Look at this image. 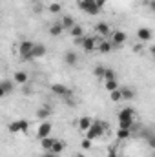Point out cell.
Wrapping results in <instances>:
<instances>
[{
    "label": "cell",
    "mask_w": 155,
    "mask_h": 157,
    "mask_svg": "<svg viewBox=\"0 0 155 157\" xmlns=\"http://www.w3.org/2000/svg\"><path fill=\"white\" fill-rule=\"evenodd\" d=\"M152 37H153V33L150 28H139L137 29V39L141 42H148V40H152Z\"/></svg>",
    "instance_id": "10"
},
{
    "label": "cell",
    "mask_w": 155,
    "mask_h": 157,
    "mask_svg": "<svg viewBox=\"0 0 155 157\" xmlns=\"http://www.w3.org/2000/svg\"><path fill=\"white\" fill-rule=\"evenodd\" d=\"M95 2H97V6H99L100 9H102V7H104L106 4H108V0H95Z\"/></svg>",
    "instance_id": "33"
},
{
    "label": "cell",
    "mask_w": 155,
    "mask_h": 157,
    "mask_svg": "<svg viewBox=\"0 0 155 157\" xmlns=\"http://www.w3.org/2000/svg\"><path fill=\"white\" fill-rule=\"evenodd\" d=\"M64 148H66V144H64L62 141H55V144H53V148H51L49 152H53V154H57V155H60V154L64 152Z\"/></svg>",
    "instance_id": "23"
},
{
    "label": "cell",
    "mask_w": 155,
    "mask_h": 157,
    "mask_svg": "<svg viewBox=\"0 0 155 157\" xmlns=\"http://www.w3.org/2000/svg\"><path fill=\"white\" fill-rule=\"evenodd\" d=\"M133 117H135L133 108H122V110L119 112V115H117L119 121H133Z\"/></svg>",
    "instance_id": "12"
},
{
    "label": "cell",
    "mask_w": 155,
    "mask_h": 157,
    "mask_svg": "<svg viewBox=\"0 0 155 157\" xmlns=\"http://www.w3.org/2000/svg\"><path fill=\"white\" fill-rule=\"evenodd\" d=\"M77 157H86V155H84V154H77Z\"/></svg>",
    "instance_id": "41"
},
{
    "label": "cell",
    "mask_w": 155,
    "mask_h": 157,
    "mask_svg": "<svg viewBox=\"0 0 155 157\" xmlns=\"http://www.w3.org/2000/svg\"><path fill=\"white\" fill-rule=\"evenodd\" d=\"M49 133H51V122L49 121H42L39 130H37V137L44 139V137H49Z\"/></svg>",
    "instance_id": "7"
},
{
    "label": "cell",
    "mask_w": 155,
    "mask_h": 157,
    "mask_svg": "<svg viewBox=\"0 0 155 157\" xmlns=\"http://www.w3.org/2000/svg\"><path fill=\"white\" fill-rule=\"evenodd\" d=\"M60 22H62V26H64V29H68V31H70L71 28H75V26H77V24H75V20H73V18H71L70 15H66V17H62V20H60Z\"/></svg>",
    "instance_id": "20"
},
{
    "label": "cell",
    "mask_w": 155,
    "mask_h": 157,
    "mask_svg": "<svg viewBox=\"0 0 155 157\" xmlns=\"http://www.w3.org/2000/svg\"><path fill=\"white\" fill-rule=\"evenodd\" d=\"M13 90H15V84H13L9 78H4V80L0 82V95H2V97L13 93Z\"/></svg>",
    "instance_id": "9"
},
{
    "label": "cell",
    "mask_w": 155,
    "mask_h": 157,
    "mask_svg": "<svg viewBox=\"0 0 155 157\" xmlns=\"http://www.w3.org/2000/svg\"><path fill=\"white\" fill-rule=\"evenodd\" d=\"M95 31H97V35H100V37H112V29H110V26L104 24V22H99V24L95 26Z\"/></svg>",
    "instance_id": "13"
},
{
    "label": "cell",
    "mask_w": 155,
    "mask_h": 157,
    "mask_svg": "<svg viewBox=\"0 0 155 157\" xmlns=\"http://www.w3.org/2000/svg\"><path fill=\"white\" fill-rule=\"evenodd\" d=\"M150 9L155 13V0H152V2H150Z\"/></svg>",
    "instance_id": "38"
},
{
    "label": "cell",
    "mask_w": 155,
    "mask_h": 157,
    "mask_svg": "<svg viewBox=\"0 0 155 157\" xmlns=\"http://www.w3.org/2000/svg\"><path fill=\"white\" fill-rule=\"evenodd\" d=\"M91 143H93L91 139L84 137V139H82V143H80V148H82V150H89V148H91Z\"/></svg>",
    "instance_id": "32"
},
{
    "label": "cell",
    "mask_w": 155,
    "mask_h": 157,
    "mask_svg": "<svg viewBox=\"0 0 155 157\" xmlns=\"http://www.w3.org/2000/svg\"><path fill=\"white\" fill-rule=\"evenodd\" d=\"M77 124H78V130L86 133V132H88V130L91 128V124H93V119H91V117H88V115H86V117H80V119H78V122H77Z\"/></svg>",
    "instance_id": "14"
},
{
    "label": "cell",
    "mask_w": 155,
    "mask_h": 157,
    "mask_svg": "<svg viewBox=\"0 0 155 157\" xmlns=\"http://www.w3.org/2000/svg\"><path fill=\"white\" fill-rule=\"evenodd\" d=\"M120 91H122V99H126V101H131L135 97V91L130 88H120Z\"/></svg>",
    "instance_id": "26"
},
{
    "label": "cell",
    "mask_w": 155,
    "mask_h": 157,
    "mask_svg": "<svg viewBox=\"0 0 155 157\" xmlns=\"http://www.w3.org/2000/svg\"><path fill=\"white\" fill-rule=\"evenodd\" d=\"M104 88L112 93V91L119 90V82H117V80H106V82H104Z\"/></svg>",
    "instance_id": "27"
},
{
    "label": "cell",
    "mask_w": 155,
    "mask_h": 157,
    "mask_svg": "<svg viewBox=\"0 0 155 157\" xmlns=\"http://www.w3.org/2000/svg\"><path fill=\"white\" fill-rule=\"evenodd\" d=\"M62 11V6L60 4H57V2H53V4H49V13H53V15H57V13H60Z\"/></svg>",
    "instance_id": "30"
},
{
    "label": "cell",
    "mask_w": 155,
    "mask_h": 157,
    "mask_svg": "<svg viewBox=\"0 0 155 157\" xmlns=\"http://www.w3.org/2000/svg\"><path fill=\"white\" fill-rule=\"evenodd\" d=\"M13 78H15V84H28V80H29V75L26 73V71H15V75H13Z\"/></svg>",
    "instance_id": "16"
},
{
    "label": "cell",
    "mask_w": 155,
    "mask_h": 157,
    "mask_svg": "<svg viewBox=\"0 0 155 157\" xmlns=\"http://www.w3.org/2000/svg\"><path fill=\"white\" fill-rule=\"evenodd\" d=\"M62 31H64L62 22H55V24H51V26H49V35H51V37H60V35H62Z\"/></svg>",
    "instance_id": "15"
},
{
    "label": "cell",
    "mask_w": 155,
    "mask_h": 157,
    "mask_svg": "<svg viewBox=\"0 0 155 157\" xmlns=\"http://www.w3.org/2000/svg\"><path fill=\"white\" fill-rule=\"evenodd\" d=\"M80 46H82V49L86 51V53H93L95 49H97V39H93V37H84L82 42H80Z\"/></svg>",
    "instance_id": "5"
},
{
    "label": "cell",
    "mask_w": 155,
    "mask_h": 157,
    "mask_svg": "<svg viewBox=\"0 0 155 157\" xmlns=\"http://www.w3.org/2000/svg\"><path fill=\"white\" fill-rule=\"evenodd\" d=\"M108 157H117V152H115V148H110V154H108Z\"/></svg>",
    "instance_id": "36"
},
{
    "label": "cell",
    "mask_w": 155,
    "mask_h": 157,
    "mask_svg": "<svg viewBox=\"0 0 155 157\" xmlns=\"http://www.w3.org/2000/svg\"><path fill=\"white\" fill-rule=\"evenodd\" d=\"M33 49H35V42L31 40H22L18 44V55L22 60H33Z\"/></svg>",
    "instance_id": "2"
},
{
    "label": "cell",
    "mask_w": 155,
    "mask_h": 157,
    "mask_svg": "<svg viewBox=\"0 0 155 157\" xmlns=\"http://www.w3.org/2000/svg\"><path fill=\"white\" fill-rule=\"evenodd\" d=\"M133 51H135V53H141V51H142V46H141V44L133 46Z\"/></svg>",
    "instance_id": "34"
},
{
    "label": "cell",
    "mask_w": 155,
    "mask_h": 157,
    "mask_svg": "<svg viewBox=\"0 0 155 157\" xmlns=\"http://www.w3.org/2000/svg\"><path fill=\"white\" fill-rule=\"evenodd\" d=\"M153 60H155V57H153Z\"/></svg>",
    "instance_id": "42"
},
{
    "label": "cell",
    "mask_w": 155,
    "mask_h": 157,
    "mask_svg": "<svg viewBox=\"0 0 155 157\" xmlns=\"http://www.w3.org/2000/svg\"><path fill=\"white\" fill-rule=\"evenodd\" d=\"M64 62H66L68 66H77V62H78L77 51H73V49L66 51V53H64Z\"/></svg>",
    "instance_id": "11"
},
{
    "label": "cell",
    "mask_w": 155,
    "mask_h": 157,
    "mask_svg": "<svg viewBox=\"0 0 155 157\" xmlns=\"http://www.w3.org/2000/svg\"><path fill=\"white\" fill-rule=\"evenodd\" d=\"M131 137V130H126V128H119L117 130V139L119 141H126Z\"/></svg>",
    "instance_id": "21"
},
{
    "label": "cell",
    "mask_w": 155,
    "mask_h": 157,
    "mask_svg": "<svg viewBox=\"0 0 155 157\" xmlns=\"http://www.w3.org/2000/svg\"><path fill=\"white\" fill-rule=\"evenodd\" d=\"M146 143H148V146L152 150H155V133H148L146 135Z\"/></svg>",
    "instance_id": "31"
},
{
    "label": "cell",
    "mask_w": 155,
    "mask_h": 157,
    "mask_svg": "<svg viewBox=\"0 0 155 157\" xmlns=\"http://www.w3.org/2000/svg\"><path fill=\"white\" fill-rule=\"evenodd\" d=\"M126 39H128V35H126L124 31H120V29H117V31L112 33V42H113L115 48H120V46L126 42Z\"/></svg>",
    "instance_id": "8"
},
{
    "label": "cell",
    "mask_w": 155,
    "mask_h": 157,
    "mask_svg": "<svg viewBox=\"0 0 155 157\" xmlns=\"http://www.w3.org/2000/svg\"><path fill=\"white\" fill-rule=\"evenodd\" d=\"M70 35H71V37H73V39H82V37H86V35H84V29H82V26H75V28H71V29H70Z\"/></svg>",
    "instance_id": "22"
},
{
    "label": "cell",
    "mask_w": 155,
    "mask_h": 157,
    "mask_svg": "<svg viewBox=\"0 0 155 157\" xmlns=\"http://www.w3.org/2000/svg\"><path fill=\"white\" fill-rule=\"evenodd\" d=\"M150 53H152V55H153V57H155V44H153V46H152V48H150Z\"/></svg>",
    "instance_id": "39"
},
{
    "label": "cell",
    "mask_w": 155,
    "mask_h": 157,
    "mask_svg": "<svg viewBox=\"0 0 155 157\" xmlns=\"http://www.w3.org/2000/svg\"><path fill=\"white\" fill-rule=\"evenodd\" d=\"M9 132H11V133H22V124H20V119L9 124Z\"/></svg>",
    "instance_id": "24"
},
{
    "label": "cell",
    "mask_w": 155,
    "mask_h": 157,
    "mask_svg": "<svg viewBox=\"0 0 155 157\" xmlns=\"http://www.w3.org/2000/svg\"><path fill=\"white\" fill-rule=\"evenodd\" d=\"M24 95H31V88L26 86V88H24Z\"/></svg>",
    "instance_id": "37"
},
{
    "label": "cell",
    "mask_w": 155,
    "mask_h": 157,
    "mask_svg": "<svg viewBox=\"0 0 155 157\" xmlns=\"http://www.w3.org/2000/svg\"><path fill=\"white\" fill-rule=\"evenodd\" d=\"M42 157H60V155H57V154H53V152H46Z\"/></svg>",
    "instance_id": "35"
},
{
    "label": "cell",
    "mask_w": 155,
    "mask_h": 157,
    "mask_svg": "<svg viewBox=\"0 0 155 157\" xmlns=\"http://www.w3.org/2000/svg\"><path fill=\"white\" fill-rule=\"evenodd\" d=\"M49 115H51L49 106H42V108H39V112H37V119H39L40 122H42V121H47Z\"/></svg>",
    "instance_id": "18"
},
{
    "label": "cell",
    "mask_w": 155,
    "mask_h": 157,
    "mask_svg": "<svg viewBox=\"0 0 155 157\" xmlns=\"http://www.w3.org/2000/svg\"><path fill=\"white\" fill-rule=\"evenodd\" d=\"M78 7H80L84 13H88L89 17H97V15L100 13V7L97 6L95 0H78Z\"/></svg>",
    "instance_id": "3"
},
{
    "label": "cell",
    "mask_w": 155,
    "mask_h": 157,
    "mask_svg": "<svg viewBox=\"0 0 155 157\" xmlns=\"http://www.w3.org/2000/svg\"><path fill=\"white\" fill-rule=\"evenodd\" d=\"M141 2H142V4H146V6H150V2H152V0H141Z\"/></svg>",
    "instance_id": "40"
},
{
    "label": "cell",
    "mask_w": 155,
    "mask_h": 157,
    "mask_svg": "<svg viewBox=\"0 0 155 157\" xmlns=\"http://www.w3.org/2000/svg\"><path fill=\"white\" fill-rule=\"evenodd\" d=\"M46 55V46L44 44H35V49H33V59H42Z\"/></svg>",
    "instance_id": "19"
},
{
    "label": "cell",
    "mask_w": 155,
    "mask_h": 157,
    "mask_svg": "<svg viewBox=\"0 0 155 157\" xmlns=\"http://www.w3.org/2000/svg\"><path fill=\"white\" fill-rule=\"evenodd\" d=\"M104 73H106V68H104L102 64L95 66V70H93V75H95L97 78H100V80H102V78H104Z\"/></svg>",
    "instance_id": "25"
},
{
    "label": "cell",
    "mask_w": 155,
    "mask_h": 157,
    "mask_svg": "<svg viewBox=\"0 0 155 157\" xmlns=\"http://www.w3.org/2000/svg\"><path fill=\"white\" fill-rule=\"evenodd\" d=\"M51 91H53L55 95H59V97H64L66 101L71 99V95H73V91H71L68 86H64V84H51Z\"/></svg>",
    "instance_id": "4"
},
{
    "label": "cell",
    "mask_w": 155,
    "mask_h": 157,
    "mask_svg": "<svg viewBox=\"0 0 155 157\" xmlns=\"http://www.w3.org/2000/svg\"><path fill=\"white\" fill-rule=\"evenodd\" d=\"M108 132V122L106 121H93V124H91V128L84 133L88 139H91V141H95V139H100L104 133Z\"/></svg>",
    "instance_id": "1"
},
{
    "label": "cell",
    "mask_w": 155,
    "mask_h": 157,
    "mask_svg": "<svg viewBox=\"0 0 155 157\" xmlns=\"http://www.w3.org/2000/svg\"><path fill=\"white\" fill-rule=\"evenodd\" d=\"M104 82L106 80H117V73L112 70V68H106V73H104V78H102Z\"/></svg>",
    "instance_id": "28"
},
{
    "label": "cell",
    "mask_w": 155,
    "mask_h": 157,
    "mask_svg": "<svg viewBox=\"0 0 155 157\" xmlns=\"http://www.w3.org/2000/svg\"><path fill=\"white\" fill-rule=\"evenodd\" d=\"M55 141H57V139H53V137H44V139H40V146H42V150L49 152V150L53 148Z\"/></svg>",
    "instance_id": "17"
},
{
    "label": "cell",
    "mask_w": 155,
    "mask_h": 157,
    "mask_svg": "<svg viewBox=\"0 0 155 157\" xmlns=\"http://www.w3.org/2000/svg\"><path fill=\"white\" fill-rule=\"evenodd\" d=\"M110 99H112L113 102H120V101H122V91H120V88L110 93Z\"/></svg>",
    "instance_id": "29"
},
{
    "label": "cell",
    "mask_w": 155,
    "mask_h": 157,
    "mask_svg": "<svg viewBox=\"0 0 155 157\" xmlns=\"http://www.w3.org/2000/svg\"><path fill=\"white\" fill-rule=\"evenodd\" d=\"M115 46H113V42L112 40H106V39H100L99 40V46H97V51L99 53H102V55H108V53H112V49H113Z\"/></svg>",
    "instance_id": "6"
}]
</instances>
